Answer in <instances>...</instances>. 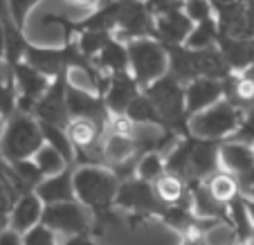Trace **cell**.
<instances>
[{
	"instance_id": "6da1fadb",
	"label": "cell",
	"mask_w": 254,
	"mask_h": 245,
	"mask_svg": "<svg viewBox=\"0 0 254 245\" xmlns=\"http://www.w3.org/2000/svg\"><path fill=\"white\" fill-rule=\"evenodd\" d=\"M122 180L117 173L101 164H81L74 169V196L95 216L97 232L108 221H117L115 198Z\"/></svg>"
},
{
	"instance_id": "7a4b0ae2",
	"label": "cell",
	"mask_w": 254,
	"mask_h": 245,
	"mask_svg": "<svg viewBox=\"0 0 254 245\" xmlns=\"http://www.w3.org/2000/svg\"><path fill=\"white\" fill-rule=\"evenodd\" d=\"M43 146V128L32 113L16 111L5 122V130L0 137V155L9 164L20 162V160H32Z\"/></svg>"
},
{
	"instance_id": "3957f363",
	"label": "cell",
	"mask_w": 254,
	"mask_h": 245,
	"mask_svg": "<svg viewBox=\"0 0 254 245\" xmlns=\"http://www.w3.org/2000/svg\"><path fill=\"white\" fill-rule=\"evenodd\" d=\"M142 92L151 99V104H153L155 111H158L160 117L164 120L167 128L178 133L180 137H187L189 117H187V101H185L183 83L176 81L171 74H167V77L158 79L155 83H151V86Z\"/></svg>"
},
{
	"instance_id": "277c9868",
	"label": "cell",
	"mask_w": 254,
	"mask_h": 245,
	"mask_svg": "<svg viewBox=\"0 0 254 245\" xmlns=\"http://www.w3.org/2000/svg\"><path fill=\"white\" fill-rule=\"evenodd\" d=\"M241 122H243V108L234 106L227 99H221L211 108L189 120V135L207 142H225L239 130Z\"/></svg>"
},
{
	"instance_id": "5b68a950",
	"label": "cell",
	"mask_w": 254,
	"mask_h": 245,
	"mask_svg": "<svg viewBox=\"0 0 254 245\" xmlns=\"http://www.w3.org/2000/svg\"><path fill=\"white\" fill-rule=\"evenodd\" d=\"M126 48H128L130 59L128 72L133 74V79L142 90H146L151 83L169 74V52L160 41L137 39L126 43Z\"/></svg>"
},
{
	"instance_id": "8992f818",
	"label": "cell",
	"mask_w": 254,
	"mask_h": 245,
	"mask_svg": "<svg viewBox=\"0 0 254 245\" xmlns=\"http://www.w3.org/2000/svg\"><path fill=\"white\" fill-rule=\"evenodd\" d=\"M115 209H124L128 214L130 225L135 227L142 221H158L164 205L160 202L153 184L133 176V178L122 180L115 198Z\"/></svg>"
},
{
	"instance_id": "52a82bcc",
	"label": "cell",
	"mask_w": 254,
	"mask_h": 245,
	"mask_svg": "<svg viewBox=\"0 0 254 245\" xmlns=\"http://www.w3.org/2000/svg\"><path fill=\"white\" fill-rule=\"evenodd\" d=\"M43 225L54 230L63 239L72 236H97V223L95 216L88 212L79 200L72 202H59V205H45L43 209Z\"/></svg>"
},
{
	"instance_id": "ba28073f",
	"label": "cell",
	"mask_w": 254,
	"mask_h": 245,
	"mask_svg": "<svg viewBox=\"0 0 254 245\" xmlns=\"http://www.w3.org/2000/svg\"><path fill=\"white\" fill-rule=\"evenodd\" d=\"M67 86H70V72L59 74L57 79H52V86L48 88V92L36 101L32 115L41 124H52V126H59V128H67V124H70Z\"/></svg>"
},
{
	"instance_id": "9c48e42d",
	"label": "cell",
	"mask_w": 254,
	"mask_h": 245,
	"mask_svg": "<svg viewBox=\"0 0 254 245\" xmlns=\"http://www.w3.org/2000/svg\"><path fill=\"white\" fill-rule=\"evenodd\" d=\"M153 23H155V14L144 0L122 2L115 39L124 41V43H130V41L137 39H151L153 36Z\"/></svg>"
},
{
	"instance_id": "30bf717a",
	"label": "cell",
	"mask_w": 254,
	"mask_h": 245,
	"mask_svg": "<svg viewBox=\"0 0 254 245\" xmlns=\"http://www.w3.org/2000/svg\"><path fill=\"white\" fill-rule=\"evenodd\" d=\"M67 111H70V120H92L97 124L106 126V130H108L111 113L106 108L101 92L86 90V88L70 83L67 86Z\"/></svg>"
},
{
	"instance_id": "8fae6325",
	"label": "cell",
	"mask_w": 254,
	"mask_h": 245,
	"mask_svg": "<svg viewBox=\"0 0 254 245\" xmlns=\"http://www.w3.org/2000/svg\"><path fill=\"white\" fill-rule=\"evenodd\" d=\"M14 81H16V90H18V111L23 113H32L36 101L52 86V79L41 74L39 70H34L25 61L14 67Z\"/></svg>"
},
{
	"instance_id": "7c38bea8",
	"label": "cell",
	"mask_w": 254,
	"mask_h": 245,
	"mask_svg": "<svg viewBox=\"0 0 254 245\" xmlns=\"http://www.w3.org/2000/svg\"><path fill=\"white\" fill-rule=\"evenodd\" d=\"M196 25L189 20V16L185 14L183 7L171 11H164V14L155 16L153 23V36L151 39L160 41L164 48H171V45H185L189 39V34L193 32Z\"/></svg>"
},
{
	"instance_id": "4fadbf2b",
	"label": "cell",
	"mask_w": 254,
	"mask_h": 245,
	"mask_svg": "<svg viewBox=\"0 0 254 245\" xmlns=\"http://www.w3.org/2000/svg\"><path fill=\"white\" fill-rule=\"evenodd\" d=\"M139 95H142V88L137 86V81L133 79L130 72L108 77V83H106V90H104V101H106V108H108L111 117L126 115L130 104Z\"/></svg>"
},
{
	"instance_id": "5bb4252c",
	"label": "cell",
	"mask_w": 254,
	"mask_h": 245,
	"mask_svg": "<svg viewBox=\"0 0 254 245\" xmlns=\"http://www.w3.org/2000/svg\"><path fill=\"white\" fill-rule=\"evenodd\" d=\"M221 99H225V83L218 81V79L200 77L185 86V101H187L189 120H191L193 115H198V113L211 108Z\"/></svg>"
},
{
	"instance_id": "9a60e30c",
	"label": "cell",
	"mask_w": 254,
	"mask_h": 245,
	"mask_svg": "<svg viewBox=\"0 0 254 245\" xmlns=\"http://www.w3.org/2000/svg\"><path fill=\"white\" fill-rule=\"evenodd\" d=\"M74 169H77V164H70L61 173H54V176L45 178L39 187L34 189L36 196L43 200V205H59V202L77 200V196H74Z\"/></svg>"
},
{
	"instance_id": "2e32d148",
	"label": "cell",
	"mask_w": 254,
	"mask_h": 245,
	"mask_svg": "<svg viewBox=\"0 0 254 245\" xmlns=\"http://www.w3.org/2000/svg\"><path fill=\"white\" fill-rule=\"evenodd\" d=\"M43 209L45 205L36 196V191H27L23 196H18V200L14 202V209L9 214V230L18 232L23 236L25 232H29L43 221Z\"/></svg>"
},
{
	"instance_id": "e0dca14e",
	"label": "cell",
	"mask_w": 254,
	"mask_h": 245,
	"mask_svg": "<svg viewBox=\"0 0 254 245\" xmlns=\"http://www.w3.org/2000/svg\"><path fill=\"white\" fill-rule=\"evenodd\" d=\"M218 158H221V171H227L234 178H239L254 167V146L236 142V139H225L221 144Z\"/></svg>"
},
{
	"instance_id": "ac0fdd59",
	"label": "cell",
	"mask_w": 254,
	"mask_h": 245,
	"mask_svg": "<svg viewBox=\"0 0 254 245\" xmlns=\"http://www.w3.org/2000/svg\"><path fill=\"white\" fill-rule=\"evenodd\" d=\"M92 63H95V67L104 77H115V74L128 72V67H130L128 48H126L124 41L113 39L111 43L97 54V59H92Z\"/></svg>"
},
{
	"instance_id": "d6986e66",
	"label": "cell",
	"mask_w": 254,
	"mask_h": 245,
	"mask_svg": "<svg viewBox=\"0 0 254 245\" xmlns=\"http://www.w3.org/2000/svg\"><path fill=\"white\" fill-rule=\"evenodd\" d=\"M126 117H128L130 122H133L135 126H139V128H158V130H169L167 124H164V120L160 117V113L155 111V106L151 104V99L146 95H139L137 99L130 104L128 113H126Z\"/></svg>"
},
{
	"instance_id": "ffe728a7",
	"label": "cell",
	"mask_w": 254,
	"mask_h": 245,
	"mask_svg": "<svg viewBox=\"0 0 254 245\" xmlns=\"http://www.w3.org/2000/svg\"><path fill=\"white\" fill-rule=\"evenodd\" d=\"M227 216H230V227L236 236V243L239 245H248L250 236H252L254 223L250 221L248 207H245V196L239 193L234 200L227 205Z\"/></svg>"
},
{
	"instance_id": "44dd1931",
	"label": "cell",
	"mask_w": 254,
	"mask_h": 245,
	"mask_svg": "<svg viewBox=\"0 0 254 245\" xmlns=\"http://www.w3.org/2000/svg\"><path fill=\"white\" fill-rule=\"evenodd\" d=\"M205 187H207V191L211 193V198H214L216 202H221V205H225V207L241 193L239 180L227 171L214 173L209 180H205Z\"/></svg>"
},
{
	"instance_id": "7402d4cb",
	"label": "cell",
	"mask_w": 254,
	"mask_h": 245,
	"mask_svg": "<svg viewBox=\"0 0 254 245\" xmlns=\"http://www.w3.org/2000/svg\"><path fill=\"white\" fill-rule=\"evenodd\" d=\"M153 187L162 205H178L180 200H185L189 196V184L183 178L173 176V173H164Z\"/></svg>"
},
{
	"instance_id": "603a6c76",
	"label": "cell",
	"mask_w": 254,
	"mask_h": 245,
	"mask_svg": "<svg viewBox=\"0 0 254 245\" xmlns=\"http://www.w3.org/2000/svg\"><path fill=\"white\" fill-rule=\"evenodd\" d=\"M164 173H167V162H164V155L160 153V151L142 153L137 164H135V178L144 180V183L155 184Z\"/></svg>"
},
{
	"instance_id": "cb8c5ba5",
	"label": "cell",
	"mask_w": 254,
	"mask_h": 245,
	"mask_svg": "<svg viewBox=\"0 0 254 245\" xmlns=\"http://www.w3.org/2000/svg\"><path fill=\"white\" fill-rule=\"evenodd\" d=\"M41 128H43L45 144L52 146L54 151H59L65 158L67 164H77V149L70 142V135H67L65 128H59V126H52V124H41Z\"/></svg>"
},
{
	"instance_id": "d4e9b609",
	"label": "cell",
	"mask_w": 254,
	"mask_h": 245,
	"mask_svg": "<svg viewBox=\"0 0 254 245\" xmlns=\"http://www.w3.org/2000/svg\"><path fill=\"white\" fill-rule=\"evenodd\" d=\"M218 39H221V32H218V20L214 16V18L205 20V23H198L193 27V32L189 34L185 45L191 50H209L218 45Z\"/></svg>"
},
{
	"instance_id": "484cf974",
	"label": "cell",
	"mask_w": 254,
	"mask_h": 245,
	"mask_svg": "<svg viewBox=\"0 0 254 245\" xmlns=\"http://www.w3.org/2000/svg\"><path fill=\"white\" fill-rule=\"evenodd\" d=\"M113 39H115V34H108V32H79L74 43H77L79 52L92 61Z\"/></svg>"
},
{
	"instance_id": "4316f807",
	"label": "cell",
	"mask_w": 254,
	"mask_h": 245,
	"mask_svg": "<svg viewBox=\"0 0 254 245\" xmlns=\"http://www.w3.org/2000/svg\"><path fill=\"white\" fill-rule=\"evenodd\" d=\"M34 162L39 164V169L43 171L45 178H50V176H54V173H61L65 167H70V164L65 162V158H63L59 151H54L52 146H48V144L34 155Z\"/></svg>"
},
{
	"instance_id": "83f0119b",
	"label": "cell",
	"mask_w": 254,
	"mask_h": 245,
	"mask_svg": "<svg viewBox=\"0 0 254 245\" xmlns=\"http://www.w3.org/2000/svg\"><path fill=\"white\" fill-rule=\"evenodd\" d=\"M23 245H61V241H59L57 232L50 230L43 223H39L36 227H32L29 232L23 234Z\"/></svg>"
},
{
	"instance_id": "f1b7e54d",
	"label": "cell",
	"mask_w": 254,
	"mask_h": 245,
	"mask_svg": "<svg viewBox=\"0 0 254 245\" xmlns=\"http://www.w3.org/2000/svg\"><path fill=\"white\" fill-rule=\"evenodd\" d=\"M183 9H185V14L189 16V20H191L193 25L205 23V20H209V18L216 16L209 0H185Z\"/></svg>"
},
{
	"instance_id": "f546056e",
	"label": "cell",
	"mask_w": 254,
	"mask_h": 245,
	"mask_svg": "<svg viewBox=\"0 0 254 245\" xmlns=\"http://www.w3.org/2000/svg\"><path fill=\"white\" fill-rule=\"evenodd\" d=\"M41 0H7V9H9V16L14 18V23L18 25L20 29L27 27V18L34 11V7L39 5Z\"/></svg>"
},
{
	"instance_id": "4dcf8cb0",
	"label": "cell",
	"mask_w": 254,
	"mask_h": 245,
	"mask_svg": "<svg viewBox=\"0 0 254 245\" xmlns=\"http://www.w3.org/2000/svg\"><path fill=\"white\" fill-rule=\"evenodd\" d=\"M0 245H23V236L14 230L0 232Z\"/></svg>"
},
{
	"instance_id": "1f68e13d",
	"label": "cell",
	"mask_w": 254,
	"mask_h": 245,
	"mask_svg": "<svg viewBox=\"0 0 254 245\" xmlns=\"http://www.w3.org/2000/svg\"><path fill=\"white\" fill-rule=\"evenodd\" d=\"M65 2H70V5L79 7V9H88V11H95L97 7L104 2V0H65Z\"/></svg>"
},
{
	"instance_id": "d6a6232c",
	"label": "cell",
	"mask_w": 254,
	"mask_h": 245,
	"mask_svg": "<svg viewBox=\"0 0 254 245\" xmlns=\"http://www.w3.org/2000/svg\"><path fill=\"white\" fill-rule=\"evenodd\" d=\"M180 245H207V241H205V236H200V234H185Z\"/></svg>"
},
{
	"instance_id": "836d02e7",
	"label": "cell",
	"mask_w": 254,
	"mask_h": 245,
	"mask_svg": "<svg viewBox=\"0 0 254 245\" xmlns=\"http://www.w3.org/2000/svg\"><path fill=\"white\" fill-rule=\"evenodd\" d=\"M209 2H211V7H214V14H216V11L225 9V7H232V5H236V2H241V0H209Z\"/></svg>"
},
{
	"instance_id": "e575fe53",
	"label": "cell",
	"mask_w": 254,
	"mask_h": 245,
	"mask_svg": "<svg viewBox=\"0 0 254 245\" xmlns=\"http://www.w3.org/2000/svg\"><path fill=\"white\" fill-rule=\"evenodd\" d=\"M5 50H7V39H5V27L0 23V61H5Z\"/></svg>"
},
{
	"instance_id": "d590c367",
	"label": "cell",
	"mask_w": 254,
	"mask_h": 245,
	"mask_svg": "<svg viewBox=\"0 0 254 245\" xmlns=\"http://www.w3.org/2000/svg\"><path fill=\"white\" fill-rule=\"evenodd\" d=\"M245 207H248V214H250V221L254 223V198L245 196Z\"/></svg>"
},
{
	"instance_id": "8d00e7d4",
	"label": "cell",
	"mask_w": 254,
	"mask_h": 245,
	"mask_svg": "<svg viewBox=\"0 0 254 245\" xmlns=\"http://www.w3.org/2000/svg\"><path fill=\"white\" fill-rule=\"evenodd\" d=\"M2 130H5V120L0 117V137H2Z\"/></svg>"
},
{
	"instance_id": "74e56055",
	"label": "cell",
	"mask_w": 254,
	"mask_h": 245,
	"mask_svg": "<svg viewBox=\"0 0 254 245\" xmlns=\"http://www.w3.org/2000/svg\"><path fill=\"white\" fill-rule=\"evenodd\" d=\"M243 196H248V198H254V187H252V189H250V191H248V193H243Z\"/></svg>"
},
{
	"instance_id": "f35d334b",
	"label": "cell",
	"mask_w": 254,
	"mask_h": 245,
	"mask_svg": "<svg viewBox=\"0 0 254 245\" xmlns=\"http://www.w3.org/2000/svg\"><path fill=\"white\" fill-rule=\"evenodd\" d=\"M248 245H254V230H252V236H250V241H248Z\"/></svg>"
},
{
	"instance_id": "ab89813d",
	"label": "cell",
	"mask_w": 254,
	"mask_h": 245,
	"mask_svg": "<svg viewBox=\"0 0 254 245\" xmlns=\"http://www.w3.org/2000/svg\"><path fill=\"white\" fill-rule=\"evenodd\" d=\"M183 2H185V0H183Z\"/></svg>"
}]
</instances>
